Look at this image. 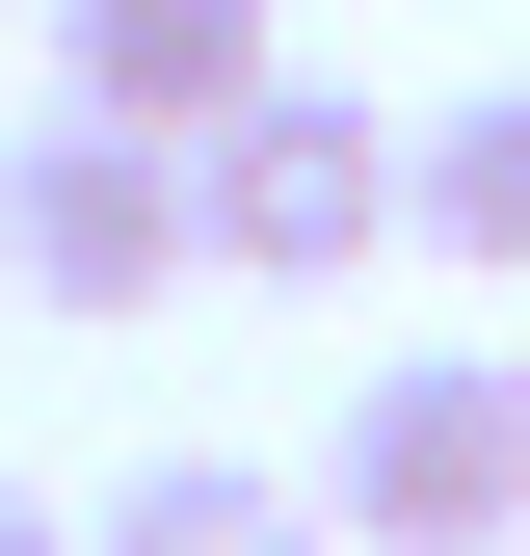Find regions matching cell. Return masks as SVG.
<instances>
[{"label": "cell", "mask_w": 530, "mask_h": 556, "mask_svg": "<svg viewBox=\"0 0 530 556\" xmlns=\"http://www.w3.org/2000/svg\"><path fill=\"white\" fill-rule=\"evenodd\" d=\"M318 504H345V556H504V530H530V371H504V344H398V371H345Z\"/></svg>", "instance_id": "cell-1"}, {"label": "cell", "mask_w": 530, "mask_h": 556, "mask_svg": "<svg viewBox=\"0 0 530 556\" xmlns=\"http://www.w3.org/2000/svg\"><path fill=\"white\" fill-rule=\"evenodd\" d=\"M213 213H186V132H106V106H27L0 132V292L27 318H160Z\"/></svg>", "instance_id": "cell-2"}, {"label": "cell", "mask_w": 530, "mask_h": 556, "mask_svg": "<svg viewBox=\"0 0 530 556\" xmlns=\"http://www.w3.org/2000/svg\"><path fill=\"white\" fill-rule=\"evenodd\" d=\"M186 213H213L239 292H345V265L398 239V106L371 80H265L239 132H186Z\"/></svg>", "instance_id": "cell-3"}, {"label": "cell", "mask_w": 530, "mask_h": 556, "mask_svg": "<svg viewBox=\"0 0 530 556\" xmlns=\"http://www.w3.org/2000/svg\"><path fill=\"white\" fill-rule=\"evenodd\" d=\"M265 80H292L265 0H53V106H106V132H239Z\"/></svg>", "instance_id": "cell-4"}, {"label": "cell", "mask_w": 530, "mask_h": 556, "mask_svg": "<svg viewBox=\"0 0 530 556\" xmlns=\"http://www.w3.org/2000/svg\"><path fill=\"white\" fill-rule=\"evenodd\" d=\"M398 239H425V265H478V292H530V80H478V106H425V132H398Z\"/></svg>", "instance_id": "cell-5"}, {"label": "cell", "mask_w": 530, "mask_h": 556, "mask_svg": "<svg viewBox=\"0 0 530 556\" xmlns=\"http://www.w3.org/2000/svg\"><path fill=\"white\" fill-rule=\"evenodd\" d=\"M80 556H345V504H318V477H265V451H160V477H106Z\"/></svg>", "instance_id": "cell-6"}, {"label": "cell", "mask_w": 530, "mask_h": 556, "mask_svg": "<svg viewBox=\"0 0 530 556\" xmlns=\"http://www.w3.org/2000/svg\"><path fill=\"white\" fill-rule=\"evenodd\" d=\"M0 556H80V530H53V504H27V477H0Z\"/></svg>", "instance_id": "cell-7"}]
</instances>
